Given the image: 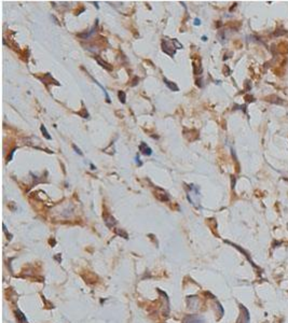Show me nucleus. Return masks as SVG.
I'll list each match as a JSON object with an SVG mask.
<instances>
[{
  "mask_svg": "<svg viewBox=\"0 0 288 323\" xmlns=\"http://www.w3.org/2000/svg\"><path fill=\"white\" fill-rule=\"evenodd\" d=\"M175 49H176V47L174 46V45L172 44V43L169 42V41L164 40V41L162 42V50H163V52H164V53H166V54H169V56H174V55H175Z\"/></svg>",
  "mask_w": 288,
  "mask_h": 323,
  "instance_id": "nucleus-1",
  "label": "nucleus"
},
{
  "mask_svg": "<svg viewBox=\"0 0 288 323\" xmlns=\"http://www.w3.org/2000/svg\"><path fill=\"white\" fill-rule=\"evenodd\" d=\"M157 190H158V193H155V196H157L158 199H160L161 202H167V200L169 199V197L166 194V192L161 190V188H158V187H157Z\"/></svg>",
  "mask_w": 288,
  "mask_h": 323,
  "instance_id": "nucleus-2",
  "label": "nucleus"
},
{
  "mask_svg": "<svg viewBox=\"0 0 288 323\" xmlns=\"http://www.w3.org/2000/svg\"><path fill=\"white\" fill-rule=\"evenodd\" d=\"M139 151L144 155H148V156L152 154V150H151V148L149 146H147V143H145V142H142V143L139 144Z\"/></svg>",
  "mask_w": 288,
  "mask_h": 323,
  "instance_id": "nucleus-3",
  "label": "nucleus"
},
{
  "mask_svg": "<svg viewBox=\"0 0 288 323\" xmlns=\"http://www.w3.org/2000/svg\"><path fill=\"white\" fill-rule=\"evenodd\" d=\"M184 323H204V321L196 316H191V317H187L185 319V321H184Z\"/></svg>",
  "mask_w": 288,
  "mask_h": 323,
  "instance_id": "nucleus-4",
  "label": "nucleus"
},
{
  "mask_svg": "<svg viewBox=\"0 0 288 323\" xmlns=\"http://www.w3.org/2000/svg\"><path fill=\"white\" fill-rule=\"evenodd\" d=\"M95 59H96V61H97V63H98L99 65L101 66V67H103V68H105V69H106V70H108V71H111V70H112V67H111V66L109 65L108 63H106V61H104L103 59H101V58H99L98 56H95Z\"/></svg>",
  "mask_w": 288,
  "mask_h": 323,
  "instance_id": "nucleus-5",
  "label": "nucleus"
},
{
  "mask_svg": "<svg viewBox=\"0 0 288 323\" xmlns=\"http://www.w3.org/2000/svg\"><path fill=\"white\" fill-rule=\"evenodd\" d=\"M164 83L166 84V86L169 88V90L175 91V92H178V91H179V87H178V86L176 85V84L174 83V82H171V81L167 80L166 78H164Z\"/></svg>",
  "mask_w": 288,
  "mask_h": 323,
  "instance_id": "nucleus-6",
  "label": "nucleus"
},
{
  "mask_svg": "<svg viewBox=\"0 0 288 323\" xmlns=\"http://www.w3.org/2000/svg\"><path fill=\"white\" fill-rule=\"evenodd\" d=\"M40 129H41V132H42V134H43V136H44L45 139H47V140H51V139H52L51 136L49 135V132H47V128H45L44 125H41V126H40Z\"/></svg>",
  "mask_w": 288,
  "mask_h": 323,
  "instance_id": "nucleus-7",
  "label": "nucleus"
},
{
  "mask_svg": "<svg viewBox=\"0 0 288 323\" xmlns=\"http://www.w3.org/2000/svg\"><path fill=\"white\" fill-rule=\"evenodd\" d=\"M118 95H119V99H120V101H121L122 103H125V99H126L125 93H124L123 91H120V92L118 93Z\"/></svg>",
  "mask_w": 288,
  "mask_h": 323,
  "instance_id": "nucleus-8",
  "label": "nucleus"
},
{
  "mask_svg": "<svg viewBox=\"0 0 288 323\" xmlns=\"http://www.w3.org/2000/svg\"><path fill=\"white\" fill-rule=\"evenodd\" d=\"M78 114H79V115H81V117H84V119H86V117H89V113H88V111H86V109H85V108H83V109H82V111H80V112H78Z\"/></svg>",
  "mask_w": 288,
  "mask_h": 323,
  "instance_id": "nucleus-9",
  "label": "nucleus"
},
{
  "mask_svg": "<svg viewBox=\"0 0 288 323\" xmlns=\"http://www.w3.org/2000/svg\"><path fill=\"white\" fill-rule=\"evenodd\" d=\"M172 42H173L174 44H175V47H176V49H182V44H181V43L178 42L177 39H173V40H172Z\"/></svg>",
  "mask_w": 288,
  "mask_h": 323,
  "instance_id": "nucleus-10",
  "label": "nucleus"
},
{
  "mask_svg": "<svg viewBox=\"0 0 288 323\" xmlns=\"http://www.w3.org/2000/svg\"><path fill=\"white\" fill-rule=\"evenodd\" d=\"M72 148L74 149V151H76V152L78 153V154H79V155H82V152H81V151H80V149H79V148H77V146H76V144H72Z\"/></svg>",
  "mask_w": 288,
  "mask_h": 323,
  "instance_id": "nucleus-11",
  "label": "nucleus"
},
{
  "mask_svg": "<svg viewBox=\"0 0 288 323\" xmlns=\"http://www.w3.org/2000/svg\"><path fill=\"white\" fill-rule=\"evenodd\" d=\"M138 81H139V78H137V76H136V78H135V79H134V80H133V83L131 84V85H132V86H135V85H136V84H137V83H138Z\"/></svg>",
  "mask_w": 288,
  "mask_h": 323,
  "instance_id": "nucleus-12",
  "label": "nucleus"
},
{
  "mask_svg": "<svg viewBox=\"0 0 288 323\" xmlns=\"http://www.w3.org/2000/svg\"><path fill=\"white\" fill-rule=\"evenodd\" d=\"M14 151H15V149H13V150L11 151V154H10V156H8V161H11V159H12V156H13Z\"/></svg>",
  "mask_w": 288,
  "mask_h": 323,
  "instance_id": "nucleus-13",
  "label": "nucleus"
},
{
  "mask_svg": "<svg viewBox=\"0 0 288 323\" xmlns=\"http://www.w3.org/2000/svg\"><path fill=\"white\" fill-rule=\"evenodd\" d=\"M200 24H201V20L199 18H195L194 20V25H200Z\"/></svg>",
  "mask_w": 288,
  "mask_h": 323,
  "instance_id": "nucleus-14",
  "label": "nucleus"
},
{
  "mask_svg": "<svg viewBox=\"0 0 288 323\" xmlns=\"http://www.w3.org/2000/svg\"><path fill=\"white\" fill-rule=\"evenodd\" d=\"M136 162H137V164L138 165H139V166H142V163H140V162H139V157H138V156H136Z\"/></svg>",
  "mask_w": 288,
  "mask_h": 323,
  "instance_id": "nucleus-15",
  "label": "nucleus"
},
{
  "mask_svg": "<svg viewBox=\"0 0 288 323\" xmlns=\"http://www.w3.org/2000/svg\"><path fill=\"white\" fill-rule=\"evenodd\" d=\"M91 168H92V169H93V170H94V169H95V167H94V165H92V164H91Z\"/></svg>",
  "mask_w": 288,
  "mask_h": 323,
  "instance_id": "nucleus-16",
  "label": "nucleus"
}]
</instances>
